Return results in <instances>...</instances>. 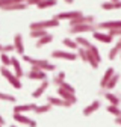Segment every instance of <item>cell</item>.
Returning a JSON list of instances; mask_svg holds the SVG:
<instances>
[{"label": "cell", "mask_w": 121, "mask_h": 127, "mask_svg": "<svg viewBox=\"0 0 121 127\" xmlns=\"http://www.w3.org/2000/svg\"><path fill=\"white\" fill-rule=\"evenodd\" d=\"M23 56V61H26L27 64L32 65V68H36V70H42V71H55L56 70V65L52 64L50 61H45V59H35L29 55H21Z\"/></svg>", "instance_id": "obj_1"}, {"label": "cell", "mask_w": 121, "mask_h": 127, "mask_svg": "<svg viewBox=\"0 0 121 127\" xmlns=\"http://www.w3.org/2000/svg\"><path fill=\"white\" fill-rule=\"evenodd\" d=\"M86 50V62L91 65V68L92 70H97L100 67V62H101V56H100V52L98 49L94 45V44H91Z\"/></svg>", "instance_id": "obj_2"}, {"label": "cell", "mask_w": 121, "mask_h": 127, "mask_svg": "<svg viewBox=\"0 0 121 127\" xmlns=\"http://www.w3.org/2000/svg\"><path fill=\"white\" fill-rule=\"evenodd\" d=\"M0 74H2V76L6 79V80L11 83V86H14L15 89H21L23 85H21V82H20V77H17L8 67H3V65L0 67Z\"/></svg>", "instance_id": "obj_3"}, {"label": "cell", "mask_w": 121, "mask_h": 127, "mask_svg": "<svg viewBox=\"0 0 121 127\" xmlns=\"http://www.w3.org/2000/svg\"><path fill=\"white\" fill-rule=\"evenodd\" d=\"M59 24H60V21L53 17V18H50V20L35 21V23L30 24L29 27H30V30H47V29H52V27H58Z\"/></svg>", "instance_id": "obj_4"}, {"label": "cell", "mask_w": 121, "mask_h": 127, "mask_svg": "<svg viewBox=\"0 0 121 127\" xmlns=\"http://www.w3.org/2000/svg\"><path fill=\"white\" fill-rule=\"evenodd\" d=\"M94 30H97L95 23H94V24H79V26H71V27H68V33H70V35L92 33Z\"/></svg>", "instance_id": "obj_5"}, {"label": "cell", "mask_w": 121, "mask_h": 127, "mask_svg": "<svg viewBox=\"0 0 121 127\" xmlns=\"http://www.w3.org/2000/svg\"><path fill=\"white\" fill-rule=\"evenodd\" d=\"M52 58L55 59H65V61H76L77 59V53L74 52H67V50H53Z\"/></svg>", "instance_id": "obj_6"}, {"label": "cell", "mask_w": 121, "mask_h": 127, "mask_svg": "<svg viewBox=\"0 0 121 127\" xmlns=\"http://www.w3.org/2000/svg\"><path fill=\"white\" fill-rule=\"evenodd\" d=\"M94 21H95V18L92 15H83L82 14L79 17L70 20L68 23H70V27H71V26H79V24H94Z\"/></svg>", "instance_id": "obj_7"}, {"label": "cell", "mask_w": 121, "mask_h": 127, "mask_svg": "<svg viewBox=\"0 0 121 127\" xmlns=\"http://www.w3.org/2000/svg\"><path fill=\"white\" fill-rule=\"evenodd\" d=\"M26 77L30 80H45L47 79V73L42 70H36V68H30V71L26 73Z\"/></svg>", "instance_id": "obj_8"}, {"label": "cell", "mask_w": 121, "mask_h": 127, "mask_svg": "<svg viewBox=\"0 0 121 127\" xmlns=\"http://www.w3.org/2000/svg\"><path fill=\"white\" fill-rule=\"evenodd\" d=\"M58 95L62 100H65V101H68V103H71V104H76L77 103V97H76V94L74 92H70V91H65V89H62V88H58Z\"/></svg>", "instance_id": "obj_9"}, {"label": "cell", "mask_w": 121, "mask_h": 127, "mask_svg": "<svg viewBox=\"0 0 121 127\" xmlns=\"http://www.w3.org/2000/svg\"><path fill=\"white\" fill-rule=\"evenodd\" d=\"M92 36H94V39H97V41H100L103 44H111L114 41V36L109 35V32H108V33H104V32H101V30H94L92 32Z\"/></svg>", "instance_id": "obj_10"}, {"label": "cell", "mask_w": 121, "mask_h": 127, "mask_svg": "<svg viewBox=\"0 0 121 127\" xmlns=\"http://www.w3.org/2000/svg\"><path fill=\"white\" fill-rule=\"evenodd\" d=\"M83 12L82 11H68V12H59V14H56L55 15V18L56 20H59V21H62V20H73V18H76V17H79V15H82Z\"/></svg>", "instance_id": "obj_11"}, {"label": "cell", "mask_w": 121, "mask_h": 127, "mask_svg": "<svg viewBox=\"0 0 121 127\" xmlns=\"http://www.w3.org/2000/svg\"><path fill=\"white\" fill-rule=\"evenodd\" d=\"M14 121H17L20 124H24V126H29V127H36V121L33 120H30L29 117H26L24 114H14L12 115Z\"/></svg>", "instance_id": "obj_12"}, {"label": "cell", "mask_w": 121, "mask_h": 127, "mask_svg": "<svg viewBox=\"0 0 121 127\" xmlns=\"http://www.w3.org/2000/svg\"><path fill=\"white\" fill-rule=\"evenodd\" d=\"M97 30H111V29H120L121 27V20H115V21H104V23H98L95 24Z\"/></svg>", "instance_id": "obj_13"}, {"label": "cell", "mask_w": 121, "mask_h": 127, "mask_svg": "<svg viewBox=\"0 0 121 127\" xmlns=\"http://www.w3.org/2000/svg\"><path fill=\"white\" fill-rule=\"evenodd\" d=\"M36 107L35 103H26V104H15L12 107V114H26L29 110H33Z\"/></svg>", "instance_id": "obj_14"}, {"label": "cell", "mask_w": 121, "mask_h": 127, "mask_svg": "<svg viewBox=\"0 0 121 127\" xmlns=\"http://www.w3.org/2000/svg\"><path fill=\"white\" fill-rule=\"evenodd\" d=\"M14 49L18 55H24V42H23V35L21 33H15L14 36Z\"/></svg>", "instance_id": "obj_15"}, {"label": "cell", "mask_w": 121, "mask_h": 127, "mask_svg": "<svg viewBox=\"0 0 121 127\" xmlns=\"http://www.w3.org/2000/svg\"><path fill=\"white\" fill-rule=\"evenodd\" d=\"M100 94H101V95H104V98L109 101V104L120 106V103H121V98L118 97V95H115V94H112V92H109V91H104V89H101V91H100Z\"/></svg>", "instance_id": "obj_16"}, {"label": "cell", "mask_w": 121, "mask_h": 127, "mask_svg": "<svg viewBox=\"0 0 121 127\" xmlns=\"http://www.w3.org/2000/svg\"><path fill=\"white\" fill-rule=\"evenodd\" d=\"M100 106H101L100 100H94L91 104H88V106L83 109V115H85V117H91L94 112H97V110L100 109Z\"/></svg>", "instance_id": "obj_17"}, {"label": "cell", "mask_w": 121, "mask_h": 127, "mask_svg": "<svg viewBox=\"0 0 121 127\" xmlns=\"http://www.w3.org/2000/svg\"><path fill=\"white\" fill-rule=\"evenodd\" d=\"M47 103H50L52 106H62V107H71V106H73L71 103L62 100L60 97H50V95L47 97Z\"/></svg>", "instance_id": "obj_18"}, {"label": "cell", "mask_w": 121, "mask_h": 127, "mask_svg": "<svg viewBox=\"0 0 121 127\" xmlns=\"http://www.w3.org/2000/svg\"><path fill=\"white\" fill-rule=\"evenodd\" d=\"M47 88H49V79H45V80H42V83L32 92V97L33 98H39V97H42L44 95V92L47 91Z\"/></svg>", "instance_id": "obj_19"}, {"label": "cell", "mask_w": 121, "mask_h": 127, "mask_svg": "<svg viewBox=\"0 0 121 127\" xmlns=\"http://www.w3.org/2000/svg\"><path fill=\"white\" fill-rule=\"evenodd\" d=\"M120 52H121V36H120V39L117 41V44L112 47L111 50H109V53H108V58H109L111 61H114V59H117V58L120 56Z\"/></svg>", "instance_id": "obj_20"}, {"label": "cell", "mask_w": 121, "mask_h": 127, "mask_svg": "<svg viewBox=\"0 0 121 127\" xmlns=\"http://www.w3.org/2000/svg\"><path fill=\"white\" fill-rule=\"evenodd\" d=\"M29 8V5L26 2L23 3H15V5H8V6H3L2 11H6V12H11V11H26Z\"/></svg>", "instance_id": "obj_21"}, {"label": "cell", "mask_w": 121, "mask_h": 127, "mask_svg": "<svg viewBox=\"0 0 121 127\" xmlns=\"http://www.w3.org/2000/svg\"><path fill=\"white\" fill-rule=\"evenodd\" d=\"M114 74H115V70H114V67H109L108 70L104 71V74H103V77H101V80H100V88H101V89H104L106 83L109 82V79H111Z\"/></svg>", "instance_id": "obj_22"}, {"label": "cell", "mask_w": 121, "mask_h": 127, "mask_svg": "<svg viewBox=\"0 0 121 127\" xmlns=\"http://www.w3.org/2000/svg\"><path fill=\"white\" fill-rule=\"evenodd\" d=\"M11 61H12L14 74L17 76V77H23V76H24V71H23V68H21V64H20V61H18L17 58H11Z\"/></svg>", "instance_id": "obj_23"}, {"label": "cell", "mask_w": 121, "mask_h": 127, "mask_svg": "<svg viewBox=\"0 0 121 127\" xmlns=\"http://www.w3.org/2000/svg\"><path fill=\"white\" fill-rule=\"evenodd\" d=\"M53 39H55V36H53V35H50V33H47V35L41 36L39 39H36V49H41V47H44V45L50 44Z\"/></svg>", "instance_id": "obj_24"}, {"label": "cell", "mask_w": 121, "mask_h": 127, "mask_svg": "<svg viewBox=\"0 0 121 127\" xmlns=\"http://www.w3.org/2000/svg\"><path fill=\"white\" fill-rule=\"evenodd\" d=\"M118 82H120V74H114V76L109 79V82L106 83L104 91H111V89H114V88L118 85Z\"/></svg>", "instance_id": "obj_25"}, {"label": "cell", "mask_w": 121, "mask_h": 127, "mask_svg": "<svg viewBox=\"0 0 121 127\" xmlns=\"http://www.w3.org/2000/svg\"><path fill=\"white\" fill-rule=\"evenodd\" d=\"M58 5V0H41V2L36 5L38 9H49V8H53Z\"/></svg>", "instance_id": "obj_26"}, {"label": "cell", "mask_w": 121, "mask_h": 127, "mask_svg": "<svg viewBox=\"0 0 121 127\" xmlns=\"http://www.w3.org/2000/svg\"><path fill=\"white\" fill-rule=\"evenodd\" d=\"M52 104L50 103H45V104H42V106H36L35 109H33V112L36 114V115H42V114H47V112H50L52 110Z\"/></svg>", "instance_id": "obj_27"}, {"label": "cell", "mask_w": 121, "mask_h": 127, "mask_svg": "<svg viewBox=\"0 0 121 127\" xmlns=\"http://www.w3.org/2000/svg\"><path fill=\"white\" fill-rule=\"evenodd\" d=\"M62 82H65V73H64V71H59V73H56V76L52 79V83L56 85V86H59Z\"/></svg>", "instance_id": "obj_28"}, {"label": "cell", "mask_w": 121, "mask_h": 127, "mask_svg": "<svg viewBox=\"0 0 121 127\" xmlns=\"http://www.w3.org/2000/svg\"><path fill=\"white\" fill-rule=\"evenodd\" d=\"M62 44L68 49H73V50H77L79 49V44L76 42V39H71V38H64L62 39Z\"/></svg>", "instance_id": "obj_29"}, {"label": "cell", "mask_w": 121, "mask_h": 127, "mask_svg": "<svg viewBox=\"0 0 121 127\" xmlns=\"http://www.w3.org/2000/svg\"><path fill=\"white\" fill-rule=\"evenodd\" d=\"M106 110H108L109 114H112L115 118H118V117H121V109H120V106H115V104H108V107H106Z\"/></svg>", "instance_id": "obj_30"}, {"label": "cell", "mask_w": 121, "mask_h": 127, "mask_svg": "<svg viewBox=\"0 0 121 127\" xmlns=\"http://www.w3.org/2000/svg\"><path fill=\"white\" fill-rule=\"evenodd\" d=\"M0 62H2V65L3 67H11L12 65V61H11V58L8 56V53H0Z\"/></svg>", "instance_id": "obj_31"}, {"label": "cell", "mask_w": 121, "mask_h": 127, "mask_svg": "<svg viewBox=\"0 0 121 127\" xmlns=\"http://www.w3.org/2000/svg\"><path fill=\"white\" fill-rule=\"evenodd\" d=\"M0 101H8V103H15L17 98L11 94H6V92H0Z\"/></svg>", "instance_id": "obj_32"}, {"label": "cell", "mask_w": 121, "mask_h": 127, "mask_svg": "<svg viewBox=\"0 0 121 127\" xmlns=\"http://www.w3.org/2000/svg\"><path fill=\"white\" fill-rule=\"evenodd\" d=\"M76 42L79 44V47H85V49H88V47L91 45V41L86 39L85 36H77V38H76Z\"/></svg>", "instance_id": "obj_33"}, {"label": "cell", "mask_w": 121, "mask_h": 127, "mask_svg": "<svg viewBox=\"0 0 121 127\" xmlns=\"http://www.w3.org/2000/svg\"><path fill=\"white\" fill-rule=\"evenodd\" d=\"M49 32L47 30H30V38H35V39H39L41 36L47 35Z\"/></svg>", "instance_id": "obj_34"}, {"label": "cell", "mask_w": 121, "mask_h": 127, "mask_svg": "<svg viewBox=\"0 0 121 127\" xmlns=\"http://www.w3.org/2000/svg\"><path fill=\"white\" fill-rule=\"evenodd\" d=\"M58 88H62V89H65V91H70V92H74L76 94V89H74V86L73 85H70L68 82H62Z\"/></svg>", "instance_id": "obj_35"}, {"label": "cell", "mask_w": 121, "mask_h": 127, "mask_svg": "<svg viewBox=\"0 0 121 127\" xmlns=\"http://www.w3.org/2000/svg\"><path fill=\"white\" fill-rule=\"evenodd\" d=\"M76 53H77V58H80L83 62H86V50H85V47H79Z\"/></svg>", "instance_id": "obj_36"}, {"label": "cell", "mask_w": 121, "mask_h": 127, "mask_svg": "<svg viewBox=\"0 0 121 127\" xmlns=\"http://www.w3.org/2000/svg\"><path fill=\"white\" fill-rule=\"evenodd\" d=\"M108 32H109V35H112V36H121V27L120 29H111Z\"/></svg>", "instance_id": "obj_37"}, {"label": "cell", "mask_w": 121, "mask_h": 127, "mask_svg": "<svg viewBox=\"0 0 121 127\" xmlns=\"http://www.w3.org/2000/svg\"><path fill=\"white\" fill-rule=\"evenodd\" d=\"M12 50H15V49H14V44L3 45V53H9V52H12Z\"/></svg>", "instance_id": "obj_38"}, {"label": "cell", "mask_w": 121, "mask_h": 127, "mask_svg": "<svg viewBox=\"0 0 121 127\" xmlns=\"http://www.w3.org/2000/svg\"><path fill=\"white\" fill-rule=\"evenodd\" d=\"M39 2H41V0H27L26 3H27L29 6H36V5H38Z\"/></svg>", "instance_id": "obj_39"}, {"label": "cell", "mask_w": 121, "mask_h": 127, "mask_svg": "<svg viewBox=\"0 0 121 127\" xmlns=\"http://www.w3.org/2000/svg\"><path fill=\"white\" fill-rule=\"evenodd\" d=\"M5 123H6V121H5V118H3L2 115H0V124H2V126H5Z\"/></svg>", "instance_id": "obj_40"}, {"label": "cell", "mask_w": 121, "mask_h": 127, "mask_svg": "<svg viewBox=\"0 0 121 127\" xmlns=\"http://www.w3.org/2000/svg\"><path fill=\"white\" fill-rule=\"evenodd\" d=\"M115 123H117V124H118V126H121V117H118V118H117V120H115Z\"/></svg>", "instance_id": "obj_41"}, {"label": "cell", "mask_w": 121, "mask_h": 127, "mask_svg": "<svg viewBox=\"0 0 121 127\" xmlns=\"http://www.w3.org/2000/svg\"><path fill=\"white\" fill-rule=\"evenodd\" d=\"M64 2H65V3H68V5H71V3L74 2V0H64Z\"/></svg>", "instance_id": "obj_42"}, {"label": "cell", "mask_w": 121, "mask_h": 127, "mask_svg": "<svg viewBox=\"0 0 121 127\" xmlns=\"http://www.w3.org/2000/svg\"><path fill=\"white\" fill-rule=\"evenodd\" d=\"M2 52H3V45H2V44H0V53H2Z\"/></svg>", "instance_id": "obj_43"}, {"label": "cell", "mask_w": 121, "mask_h": 127, "mask_svg": "<svg viewBox=\"0 0 121 127\" xmlns=\"http://www.w3.org/2000/svg\"><path fill=\"white\" fill-rule=\"evenodd\" d=\"M9 127H17V126H15V124H12V126H9Z\"/></svg>", "instance_id": "obj_44"}, {"label": "cell", "mask_w": 121, "mask_h": 127, "mask_svg": "<svg viewBox=\"0 0 121 127\" xmlns=\"http://www.w3.org/2000/svg\"><path fill=\"white\" fill-rule=\"evenodd\" d=\"M111 2H118V0H111Z\"/></svg>", "instance_id": "obj_45"}, {"label": "cell", "mask_w": 121, "mask_h": 127, "mask_svg": "<svg viewBox=\"0 0 121 127\" xmlns=\"http://www.w3.org/2000/svg\"><path fill=\"white\" fill-rule=\"evenodd\" d=\"M120 59H121V52H120Z\"/></svg>", "instance_id": "obj_46"}, {"label": "cell", "mask_w": 121, "mask_h": 127, "mask_svg": "<svg viewBox=\"0 0 121 127\" xmlns=\"http://www.w3.org/2000/svg\"><path fill=\"white\" fill-rule=\"evenodd\" d=\"M0 127H2V124H0Z\"/></svg>", "instance_id": "obj_47"}]
</instances>
